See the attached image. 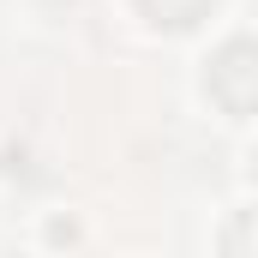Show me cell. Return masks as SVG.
I'll use <instances>...</instances> for the list:
<instances>
[{
  "label": "cell",
  "mask_w": 258,
  "mask_h": 258,
  "mask_svg": "<svg viewBox=\"0 0 258 258\" xmlns=\"http://www.w3.org/2000/svg\"><path fill=\"white\" fill-rule=\"evenodd\" d=\"M204 96L228 120H252L258 114V42L252 36H234L204 60Z\"/></svg>",
  "instance_id": "6da1fadb"
},
{
  "label": "cell",
  "mask_w": 258,
  "mask_h": 258,
  "mask_svg": "<svg viewBox=\"0 0 258 258\" xmlns=\"http://www.w3.org/2000/svg\"><path fill=\"white\" fill-rule=\"evenodd\" d=\"M216 246L228 258H258V210H234L228 228L216 234Z\"/></svg>",
  "instance_id": "3957f363"
},
{
  "label": "cell",
  "mask_w": 258,
  "mask_h": 258,
  "mask_svg": "<svg viewBox=\"0 0 258 258\" xmlns=\"http://www.w3.org/2000/svg\"><path fill=\"white\" fill-rule=\"evenodd\" d=\"M138 6H144V18H150L156 30L186 36V30H198V24L210 18V6H216V0H138Z\"/></svg>",
  "instance_id": "7a4b0ae2"
},
{
  "label": "cell",
  "mask_w": 258,
  "mask_h": 258,
  "mask_svg": "<svg viewBox=\"0 0 258 258\" xmlns=\"http://www.w3.org/2000/svg\"><path fill=\"white\" fill-rule=\"evenodd\" d=\"M252 180H258V150H252Z\"/></svg>",
  "instance_id": "277c9868"
}]
</instances>
